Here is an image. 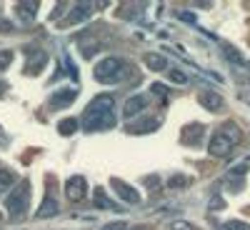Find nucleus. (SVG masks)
Returning <instances> with one entry per match:
<instances>
[{"instance_id":"2eb2a0df","label":"nucleus","mask_w":250,"mask_h":230,"mask_svg":"<svg viewBox=\"0 0 250 230\" xmlns=\"http://www.w3.org/2000/svg\"><path fill=\"white\" fill-rule=\"evenodd\" d=\"M15 10L18 15L25 20V23H30V20L35 18V10H38V3H15Z\"/></svg>"},{"instance_id":"a878e982","label":"nucleus","mask_w":250,"mask_h":230,"mask_svg":"<svg viewBox=\"0 0 250 230\" xmlns=\"http://www.w3.org/2000/svg\"><path fill=\"white\" fill-rule=\"evenodd\" d=\"M185 183H188V178H180V175H178V178H173V180H168V185H170V188H178V185H185Z\"/></svg>"},{"instance_id":"f8f14e48","label":"nucleus","mask_w":250,"mask_h":230,"mask_svg":"<svg viewBox=\"0 0 250 230\" xmlns=\"http://www.w3.org/2000/svg\"><path fill=\"white\" fill-rule=\"evenodd\" d=\"M145 65H148L150 70H158V73H163V70L168 73V68H170L168 60H165L160 53H148V55H145Z\"/></svg>"},{"instance_id":"6e6552de","label":"nucleus","mask_w":250,"mask_h":230,"mask_svg":"<svg viewBox=\"0 0 250 230\" xmlns=\"http://www.w3.org/2000/svg\"><path fill=\"white\" fill-rule=\"evenodd\" d=\"M95 8H98V5H93V3H75V5L70 8L73 15H68L65 25H75V23H80V20H88V18L93 15Z\"/></svg>"},{"instance_id":"9d476101","label":"nucleus","mask_w":250,"mask_h":230,"mask_svg":"<svg viewBox=\"0 0 250 230\" xmlns=\"http://www.w3.org/2000/svg\"><path fill=\"white\" fill-rule=\"evenodd\" d=\"M75 98H78V90L75 88H60V90H55L50 95V105L53 108H65V105H70Z\"/></svg>"},{"instance_id":"b1692460","label":"nucleus","mask_w":250,"mask_h":230,"mask_svg":"<svg viewBox=\"0 0 250 230\" xmlns=\"http://www.w3.org/2000/svg\"><path fill=\"white\" fill-rule=\"evenodd\" d=\"M150 90L158 95V98H165V95H168V88H165V85H160V83H155V85H150Z\"/></svg>"},{"instance_id":"5701e85b","label":"nucleus","mask_w":250,"mask_h":230,"mask_svg":"<svg viewBox=\"0 0 250 230\" xmlns=\"http://www.w3.org/2000/svg\"><path fill=\"white\" fill-rule=\"evenodd\" d=\"M170 230H198V228L190 225V223H185V220H175V223L170 225Z\"/></svg>"},{"instance_id":"f03ea898","label":"nucleus","mask_w":250,"mask_h":230,"mask_svg":"<svg viewBox=\"0 0 250 230\" xmlns=\"http://www.w3.org/2000/svg\"><path fill=\"white\" fill-rule=\"evenodd\" d=\"M238 143H240V128L235 123H223L215 130V135L210 138L208 150H210V155H215V158H225V155H230V150Z\"/></svg>"},{"instance_id":"7ed1b4c3","label":"nucleus","mask_w":250,"mask_h":230,"mask_svg":"<svg viewBox=\"0 0 250 230\" xmlns=\"http://www.w3.org/2000/svg\"><path fill=\"white\" fill-rule=\"evenodd\" d=\"M125 75H128V65L120 60V58H115V55H110V58H103L98 65H95V80L98 83H120Z\"/></svg>"},{"instance_id":"c85d7f7f","label":"nucleus","mask_w":250,"mask_h":230,"mask_svg":"<svg viewBox=\"0 0 250 230\" xmlns=\"http://www.w3.org/2000/svg\"><path fill=\"white\" fill-rule=\"evenodd\" d=\"M0 133H3V130H0Z\"/></svg>"},{"instance_id":"9b49d317","label":"nucleus","mask_w":250,"mask_h":230,"mask_svg":"<svg viewBox=\"0 0 250 230\" xmlns=\"http://www.w3.org/2000/svg\"><path fill=\"white\" fill-rule=\"evenodd\" d=\"M48 63V53H43V50H33L30 55H28V65H25V73H30V75H38L40 70H43V65Z\"/></svg>"},{"instance_id":"bb28decb","label":"nucleus","mask_w":250,"mask_h":230,"mask_svg":"<svg viewBox=\"0 0 250 230\" xmlns=\"http://www.w3.org/2000/svg\"><path fill=\"white\" fill-rule=\"evenodd\" d=\"M5 90H8V85H5L3 80H0V95H5Z\"/></svg>"},{"instance_id":"6ab92c4d","label":"nucleus","mask_w":250,"mask_h":230,"mask_svg":"<svg viewBox=\"0 0 250 230\" xmlns=\"http://www.w3.org/2000/svg\"><path fill=\"white\" fill-rule=\"evenodd\" d=\"M165 75H168L173 83H178V85H185V83H188V75L183 70H178V68H168V73H165Z\"/></svg>"},{"instance_id":"cd10ccee","label":"nucleus","mask_w":250,"mask_h":230,"mask_svg":"<svg viewBox=\"0 0 250 230\" xmlns=\"http://www.w3.org/2000/svg\"><path fill=\"white\" fill-rule=\"evenodd\" d=\"M0 220H3V218H0Z\"/></svg>"},{"instance_id":"1a4fd4ad","label":"nucleus","mask_w":250,"mask_h":230,"mask_svg":"<svg viewBox=\"0 0 250 230\" xmlns=\"http://www.w3.org/2000/svg\"><path fill=\"white\" fill-rule=\"evenodd\" d=\"M145 108H148V95H133L128 103H125V108H123V115L125 118H138Z\"/></svg>"},{"instance_id":"39448f33","label":"nucleus","mask_w":250,"mask_h":230,"mask_svg":"<svg viewBox=\"0 0 250 230\" xmlns=\"http://www.w3.org/2000/svg\"><path fill=\"white\" fill-rule=\"evenodd\" d=\"M160 123H163L160 115H155V118L145 115V118H140V120H128L125 130L133 133V135H143V133H153V130H158V128H160Z\"/></svg>"},{"instance_id":"20e7f679","label":"nucleus","mask_w":250,"mask_h":230,"mask_svg":"<svg viewBox=\"0 0 250 230\" xmlns=\"http://www.w3.org/2000/svg\"><path fill=\"white\" fill-rule=\"evenodd\" d=\"M30 193H33V188H30V180H20L13 190H10V195H8V200H5V205H8V213L18 220V218H23L25 213H28V203H30Z\"/></svg>"},{"instance_id":"4468645a","label":"nucleus","mask_w":250,"mask_h":230,"mask_svg":"<svg viewBox=\"0 0 250 230\" xmlns=\"http://www.w3.org/2000/svg\"><path fill=\"white\" fill-rule=\"evenodd\" d=\"M53 215H58V203L53 195H45L43 205L38 208V218H53Z\"/></svg>"},{"instance_id":"ddd939ff","label":"nucleus","mask_w":250,"mask_h":230,"mask_svg":"<svg viewBox=\"0 0 250 230\" xmlns=\"http://www.w3.org/2000/svg\"><path fill=\"white\" fill-rule=\"evenodd\" d=\"M200 105L203 108H208V110H218V108H223V98L218 95V93H200Z\"/></svg>"},{"instance_id":"393cba45","label":"nucleus","mask_w":250,"mask_h":230,"mask_svg":"<svg viewBox=\"0 0 250 230\" xmlns=\"http://www.w3.org/2000/svg\"><path fill=\"white\" fill-rule=\"evenodd\" d=\"M103 230H130V228L125 225V223H110V225H105Z\"/></svg>"},{"instance_id":"f257e3e1","label":"nucleus","mask_w":250,"mask_h":230,"mask_svg":"<svg viewBox=\"0 0 250 230\" xmlns=\"http://www.w3.org/2000/svg\"><path fill=\"white\" fill-rule=\"evenodd\" d=\"M115 125V118H113V95L103 93V95H95L88 105H85V113H83V128L88 133H95V130H108Z\"/></svg>"},{"instance_id":"423d86ee","label":"nucleus","mask_w":250,"mask_h":230,"mask_svg":"<svg viewBox=\"0 0 250 230\" xmlns=\"http://www.w3.org/2000/svg\"><path fill=\"white\" fill-rule=\"evenodd\" d=\"M85 193H88V183H85L83 175H73V178L65 180V195H68V200L78 203V200L85 198Z\"/></svg>"},{"instance_id":"a211bd4d","label":"nucleus","mask_w":250,"mask_h":230,"mask_svg":"<svg viewBox=\"0 0 250 230\" xmlns=\"http://www.w3.org/2000/svg\"><path fill=\"white\" fill-rule=\"evenodd\" d=\"M13 183H15V173H13V170H5V168H0V195H3Z\"/></svg>"},{"instance_id":"4be33fe9","label":"nucleus","mask_w":250,"mask_h":230,"mask_svg":"<svg viewBox=\"0 0 250 230\" xmlns=\"http://www.w3.org/2000/svg\"><path fill=\"white\" fill-rule=\"evenodd\" d=\"M10 63H13V53H10V50H0V70L8 68Z\"/></svg>"},{"instance_id":"aec40b11","label":"nucleus","mask_w":250,"mask_h":230,"mask_svg":"<svg viewBox=\"0 0 250 230\" xmlns=\"http://www.w3.org/2000/svg\"><path fill=\"white\" fill-rule=\"evenodd\" d=\"M220 230H250V225L243 220H230V223H223Z\"/></svg>"},{"instance_id":"f3484780","label":"nucleus","mask_w":250,"mask_h":230,"mask_svg":"<svg viewBox=\"0 0 250 230\" xmlns=\"http://www.w3.org/2000/svg\"><path fill=\"white\" fill-rule=\"evenodd\" d=\"M75 130H78V120L75 118H65V120L58 123V133H62V135H73Z\"/></svg>"},{"instance_id":"0eeeda50","label":"nucleus","mask_w":250,"mask_h":230,"mask_svg":"<svg viewBox=\"0 0 250 230\" xmlns=\"http://www.w3.org/2000/svg\"><path fill=\"white\" fill-rule=\"evenodd\" d=\"M110 188L115 190V195L120 198V200H125V203H140V193L135 190L133 185H128V183H123L120 178H110Z\"/></svg>"},{"instance_id":"dca6fc26","label":"nucleus","mask_w":250,"mask_h":230,"mask_svg":"<svg viewBox=\"0 0 250 230\" xmlns=\"http://www.w3.org/2000/svg\"><path fill=\"white\" fill-rule=\"evenodd\" d=\"M185 133L190 135H183V143H190V145H198L200 143V133H203V125H190V128H185Z\"/></svg>"},{"instance_id":"412c9836","label":"nucleus","mask_w":250,"mask_h":230,"mask_svg":"<svg viewBox=\"0 0 250 230\" xmlns=\"http://www.w3.org/2000/svg\"><path fill=\"white\" fill-rule=\"evenodd\" d=\"M95 205H98V208H115V205H113V203L105 198V193H103L100 188L95 190Z\"/></svg>"}]
</instances>
